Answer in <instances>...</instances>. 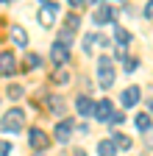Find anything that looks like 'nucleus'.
Wrapping results in <instances>:
<instances>
[{
    "label": "nucleus",
    "instance_id": "1",
    "mask_svg": "<svg viewBox=\"0 0 153 156\" xmlns=\"http://www.w3.org/2000/svg\"><path fill=\"white\" fill-rule=\"evenodd\" d=\"M25 126V112L20 109H11L6 112V117H0V131H6V134H20Z\"/></svg>",
    "mask_w": 153,
    "mask_h": 156
},
{
    "label": "nucleus",
    "instance_id": "2",
    "mask_svg": "<svg viewBox=\"0 0 153 156\" xmlns=\"http://www.w3.org/2000/svg\"><path fill=\"white\" fill-rule=\"evenodd\" d=\"M98 84L103 89H109L114 84V64H111V58L109 56H100L98 58Z\"/></svg>",
    "mask_w": 153,
    "mask_h": 156
},
{
    "label": "nucleus",
    "instance_id": "3",
    "mask_svg": "<svg viewBox=\"0 0 153 156\" xmlns=\"http://www.w3.org/2000/svg\"><path fill=\"white\" fill-rule=\"evenodd\" d=\"M39 3H42V9H39V23L45 28H50L56 23V14H59V3H56V0H39Z\"/></svg>",
    "mask_w": 153,
    "mask_h": 156
},
{
    "label": "nucleus",
    "instance_id": "4",
    "mask_svg": "<svg viewBox=\"0 0 153 156\" xmlns=\"http://www.w3.org/2000/svg\"><path fill=\"white\" fill-rule=\"evenodd\" d=\"M28 145H31L33 151H39V153H42V151L50 145V136H47L42 128H31V131H28Z\"/></svg>",
    "mask_w": 153,
    "mask_h": 156
},
{
    "label": "nucleus",
    "instance_id": "5",
    "mask_svg": "<svg viewBox=\"0 0 153 156\" xmlns=\"http://www.w3.org/2000/svg\"><path fill=\"white\" fill-rule=\"evenodd\" d=\"M111 117H114L111 101H98L95 103V120L98 123H111Z\"/></svg>",
    "mask_w": 153,
    "mask_h": 156
},
{
    "label": "nucleus",
    "instance_id": "6",
    "mask_svg": "<svg viewBox=\"0 0 153 156\" xmlns=\"http://www.w3.org/2000/svg\"><path fill=\"white\" fill-rule=\"evenodd\" d=\"M50 58H53V64H67L70 62V48L64 42H56L50 48Z\"/></svg>",
    "mask_w": 153,
    "mask_h": 156
},
{
    "label": "nucleus",
    "instance_id": "7",
    "mask_svg": "<svg viewBox=\"0 0 153 156\" xmlns=\"http://www.w3.org/2000/svg\"><path fill=\"white\" fill-rule=\"evenodd\" d=\"M72 131H75V123L72 120H61L59 126H56L53 136H56V142H67L70 136H72Z\"/></svg>",
    "mask_w": 153,
    "mask_h": 156
},
{
    "label": "nucleus",
    "instance_id": "8",
    "mask_svg": "<svg viewBox=\"0 0 153 156\" xmlns=\"http://www.w3.org/2000/svg\"><path fill=\"white\" fill-rule=\"evenodd\" d=\"M17 73V62H14V53L0 50V75H11Z\"/></svg>",
    "mask_w": 153,
    "mask_h": 156
},
{
    "label": "nucleus",
    "instance_id": "9",
    "mask_svg": "<svg viewBox=\"0 0 153 156\" xmlns=\"http://www.w3.org/2000/svg\"><path fill=\"white\" fill-rule=\"evenodd\" d=\"M111 20H114V9H111V6H100L98 11L92 14V23H95V25H109Z\"/></svg>",
    "mask_w": 153,
    "mask_h": 156
},
{
    "label": "nucleus",
    "instance_id": "10",
    "mask_svg": "<svg viewBox=\"0 0 153 156\" xmlns=\"http://www.w3.org/2000/svg\"><path fill=\"white\" fill-rule=\"evenodd\" d=\"M75 109H78V114H84V117H95V101H89L86 95L75 98Z\"/></svg>",
    "mask_w": 153,
    "mask_h": 156
},
{
    "label": "nucleus",
    "instance_id": "11",
    "mask_svg": "<svg viewBox=\"0 0 153 156\" xmlns=\"http://www.w3.org/2000/svg\"><path fill=\"white\" fill-rule=\"evenodd\" d=\"M11 42L17 45V48H28V34H25V28L23 25H11Z\"/></svg>",
    "mask_w": 153,
    "mask_h": 156
},
{
    "label": "nucleus",
    "instance_id": "12",
    "mask_svg": "<svg viewBox=\"0 0 153 156\" xmlns=\"http://www.w3.org/2000/svg\"><path fill=\"white\" fill-rule=\"evenodd\" d=\"M120 101H123V106H137L139 103V87H128L120 95Z\"/></svg>",
    "mask_w": 153,
    "mask_h": 156
},
{
    "label": "nucleus",
    "instance_id": "13",
    "mask_svg": "<svg viewBox=\"0 0 153 156\" xmlns=\"http://www.w3.org/2000/svg\"><path fill=\"white\" fill-rule=\"evenodd\" d=\"M98 156H117V145L111 140H100L98 142Z\"/></svg>",
    "mask_w": 153,
    "mask_h": 156
},
{
    "label": "nucleus",
    "instance_id": "14",
    "mask_svg": "<svg viewBox=\"0 0 153 156\" xmlns=\"http://www.w3.org/2000/svg\"><path fill=\"white\" fill-rule=\"evenodd\" d=\"M114 42H117L120 48H125V45H131V34L123 28V25H114Z\"/></svg>",
    "mask_w": 153,
    "mask_h": 156
},
{
    "label": "nucleus",
    "instance_id": "15",
    "mask_svg": "<svg viewBox=\"0 0 153 156\" xmlns=\"http://www.w3.org/2000/svg\"><path fill=\"white\" fill-rule=\"evenodd\" d=\"M139 131H150V114H137V120H134Z\"/></svg>",
    "mask_w": 153,
    "mask_h": 156
},
{
    "label": "nucleus",
    "instance_id": "16",
    "mask_svg": "<svg viewBox=\"0 0 153 156\" xmlns=\"http://www.w3.org/2000/svg\"><path fill=\"white\" fill-rule=\"evenodd\" d=\"M81 45H84V50H86V53H92V48L98 45V34H86Z\"/></svg>",
    "mask_w": 153,
    "mask_h": 156
},
{
    "label": "nucleus",
    "instance_id": "17",
    "mask_svg": "<svg viewBox=\"0 0 153 156\" xmlns=\"http://www.w3.org/2000/svg\"><path fill=\"white\" fill-rule=\"evenodd\" d=\"M111 142L117 145V148H123V151H128V148H131V140H128L125 134H114V140H111Z\"/></svg>",
    "mask_w": 153,
    "mask_h": 156
},
{
    "label": "nucleus",
    "instance_id": "18",
    "mask_svg": "<svg viewBox=\"0 0 153 156\" xmlns=\"http://www.w3.org/2000/svg\"><path fill=\"white\" fill-rule=\"evenodd\" d=\"M23 92H25V89H23V87H17V84H14V87H9V98H11V101H20Z\"/></svg>",
    "mask_w": 153,
    "mask_h": 156
},
{
    "label": "nucleus",
    "instance_id": "19",
    "mask_svg": "<svg viewBox=\"0 0 153 156\" xmlns=\"http://www.w3.org/2000/svg\"><path fill=\"white\" fill-rule=\"evenodd\" d=\"M25 64H28V67H42V58L36 56V53H28V58H25Z\"/></svg>",
    "mask_w": 153,
    "mask_h": 156
},
{
    "label": "nucleus",
    "instance_id": "20",
    "mask_svg": "<svg viewBox=\"0 0 153 156\" xmlns=\"http://www.w3.org/2000/svg\"><path fill=\"white\" fill-rule=\"evenodd\" d=\"M139 67V58H125V73H137Z\"/></svg>",
    "mask_w": 153,
    "mask_h": 156
},
{
    "label": "nucleus",
    "instance_id": "21",
    "mask_svg": "<svg viewBox=\"0 0 153 156\" xmlns=\"http://www.w3.org/2000/svg\"><path fill=\"white\" fill-rule=\"evenodd\" d=\"M64 81H70V75H67L64 70H59V73H53V84H64Z\"/></svg>",
    "mask_w": 153,
    "mask_h": 156
},
{
    "label": "nucleus",
    "instance_id": "22",
    "mask_svg": "<svg viewBox=\"0 0 153 156\" xmlns=\"http://www.w3.org/2000/svg\"><path fill=\"white\" fill-rule=\"evenodd\" d=\"M78 23H81V20H78V14H70V17H67V28H70V31H75V28H78Z\"/></svg>",
    "mask_w": 153,
    "mask_h": 156
},
{
    "label": "nucleus",
    "instance_id": "23",
    "mask_svg": "<svg viewBox=\"0 0 153 156\" xmlns=\"http://www.w3.org/2000/svg\"><path fill=\"white\" fill-rule=\"evenodd\" d=\"M47 106H50L53 112H61V106H64V103H61V98H50V101H47Z\"/></svg>",
    "mask_w": 153,
    "mask_h": 156
},
{
    "label": "nucleus",
    "instance_id": "24",
    "mask_svg": "<svg viewBox=\"0 0 153 156\" xmlns=\"http://www.w3.org/2000/svg\"><path fill=\"white\" fill-rule=\"evenodd\" d=\"M9 153H11V142L0 140V156H9Z\"/></svg>",
    "mask_w": 153,
    "mask_h": 156
},
{
    "label": "nucleus",
    "instance_id": "25",
    "mask_svg": "<svg viewBox=\"0 0 153 156\" xmlns=\"http://www.w3.org/2000/svg\"><path fill=\"white\" fill-rule=\"evenodd\" d=\"M148 20H153V0H148V6H145V11H142Z\"/></svg>",
    "mask_w": 153,
    "mask_h": 156
},
{
    "label": "nucleus",
    "instance_id": "26",
    "mask_svg": "<svg viewBox=\"0 0 153 156\" xmlns=\"http://www.w3.org/2000/svg\"><path fill=\"white\" fill-rule=\"evenodd\" d=\"M70 6H84V0H67Z\"/></svg>",
    "mask_w": 153,
    "mask_h": 156
},
{
    "label": "nucleus",
    "instance_id": "27",
    "mask_svg": "<svg viewBox=\"0 0 153 156\" xmlns=\"http://www.w3.org/2000/svg\"><path fill=\"white\" fill-rule=\"evenodd\" d=\"M72 156H84V151H75V153H72Z\"/></svg>",
    "mask_w": 153,
    "mask_h": 156
},
{
    "label": "nucleus",
    "instance_id": "28",
    "mask_svg": "<svg viewBox=\"0 0 153 156\" xmlns=\"http://www.w3.org/2000/svg\"><path fill=\"white\" fill-rule=\"evenodd\" d=\"M33 156H45V153H33Z\"/></svg>",
    "mask_w": 153,
    "mask_h": 156
},
{
    "label": "nucleus",
    "instance_id": "29",
    "mask_svg": "<svg viewBox=\"0 0 153 156\" xmlns=\"http://www.w3.org/2000/svg\"><path fill=\"white\" fill-rule=\"evenodd\" d=\"M0 3H9V0H0Z\"/></svg>",
    "mask_w": 153,
    "mask_h": 156
},
{
    "label": "nucleus",
    "instance_id": "30",
    "mask_svg": "<svg viewBox=\"0 0 153 156\" xmlns=\"http://www.w3.org/2000/svg\"><path fill=\"white\" fill-rule=\"evenodd\" d=\"M120 3H123V0H120Z\"/></svg>",
    "mask_w": 153,
    "mask_h": 156
}]
</instances>
